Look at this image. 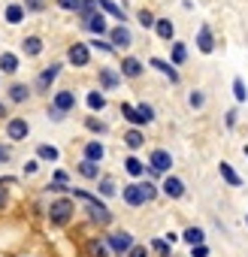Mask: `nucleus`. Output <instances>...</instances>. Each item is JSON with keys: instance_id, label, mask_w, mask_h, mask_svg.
I'll use <instances>...</instances> for the list:
<instances>
[{"instance_id": "obj_46", "label": "nucleus", "mask_w": 248, "mask_h": 257, "mask_svg": "<svg viewBox=\"0 0 248 257\" xmlns=\"http://www.w3.org/2000/svg\"><path fill=\"white\" fill-rule=\"evenodd\" d=\"M79 4H82V0H58V7L70 10V13H79Z\"/></svg>"}, {"instance_id": "obj_20", "label": "nucleus", "mask_w": 248, "mask_h": 257, "mask_svg": "<svg viewBox=\"0 0 248 257\" xmlns=\"http://www.w3.org/2000/svg\"><path fill=\"white\" fill-rule=\"evenodd\" d=\"M94 4L100 7V13H109V16H112V19H118L121 25L128 22V16H124V10H121V7H115L112 0H94Z\"/></svg>"}, {"instance_id": "obj_7", "label": "nucleus", "mask_w": 248, "mask_h": 257, "mask_svg": "<svg viewBox=\"0 0 248 257\" xmlns=\"http://www.w3.org/2000/svg\"><path fill=\"white\" fill-rule=\"evenodd\" d=\"M67 61H70L73 67H88V61H91V49H88L85 43H73V46L67 49Z\"/></svg>"}, {"instance_id": "obj_33", "label": "nucleus", "mask_w": 248, "mask_h": 257, "mask_svg": "<svg viewBox=\"0 0 248 257\" xmlns=\"http://www.w3.org/2000/svg\"><path fill=\"white\" fill-rule=\"evenodd\" d=\"M88 109L91 112H103L106 109V97L100 91H88Z\"/></svg>"}, {"instance_id": "obj_19", "label": "nucleus", "mask_w": 248, "mask_h": 257, "mask_svg": "<svg viewBox=\"0 0 248 257\" xmlns=\"http://www.w3.org/2000/svg\"><path fill=\"white\" fill-rule=\"evenodd\" d=\"M155 31H158V37H161L164 43H173V40H176V28H173V19H158V22H155Z\"/></svg>"}, {"instance_id": "obj_34", "label": "nucleus", "mask_w": 248, "mask_h": 257, "mask_svg": "<svg viewBox=\"0 0 248 257\" xmlns=\"http://www.w3.org/2000/svg\"><path fill=\"white\" fill-rule=\"evenodd\" d=\"M143 143H146V137L140 134V131H128V134H124V146H128V149H143Z\"/></svg>"}, {"instance_id": "obj_36", "label": "nucleus", "mask_w": 248, "mask_h": 257, "mask_svg": "<svg viewBox=\"0 0 248 257\" xmlns=\"http://www.w3.org/2000/svg\"><path fill=\"white\" fill-rule=\"evenodd\" d=\"M188 103H191L194 109H203V106H206V94H203V91H191V97H188Z\"/></svg>"}, {"instance_id": "obj_50", "label": "nucleus", "mask_w": 248, "mask_h": 257, "mask_svg": "<svg viewBox=\"0 0 248 257\" xmlns=\"http://www.w3.org/2000/svg\"><path fill=\"white\" fill-rule=\"evenodd\" d=\"M164 239H167V242H170V245H176V242H179V239H182V236H179V233H173V230H170V233H164Z\"/></svg>"}, {"instance_id": "obj_18", "label": "nucleus", "mask_w": 248, "mask_h": 257, "mask_svg": "<svg viewBox=\"0 0 248 257\" xmlns=\"http://www.w3.org/2000/svg\"><path fill=\"white\" fill-rule=\"evenodd\" d=\"M149 251H152L155 257H176V254H173V245H170L164 236H155V239L149 242Z\"/></svg>"}, {"instance_id": "obj_53", "label": "nucleus", "mask_w": 248, "mask_h": 257, "mask_svg": "<svg viewBox=\"0 0 248 257\" xmlns=\"http://www.w3.org/2000/svg\"><path fill=\"white\" fill-rule=\"evenodd\" d=\"M0 115H7V109H4V103H0Z\"/></svg>"}, {"instance_id": "obj_39", "label": "nucleus", "mask_w": 248, "mask_h": 257, "mask_svg": "<svg viewBox=\"0 0 248 257\" xmlns=\"http://www.w3.org/2000/svg\"><path fill=\"white\" fill-rule=\"evenodd\" d=\"M121 115L128 118L131 124H137V106H131V103H121Z\"/></svg>"}, {"instance_id": "obj_28", "label": "nucleus", "mask_w": 248, "mask_h": 257, "mask_svg": "<svg viewBox=\"0 0 248 257\" xmlns=\"http://www.w3.org/2000/svg\"><path fill=\"white\" fill-rule=\"evenodd\" d=\"M76 170H79V176H82V179H91V182H94V179H100V164L82 161V164H79Z\"/></svg>"}, {"instance_id": "obj_2", "label": "nucleus", "mask_w": 248, "mask_h": 257, "mask_svg": "<svg viewBox=\"0 0 248 257\" xmlns=\"http://www.w3.org/2000/svg\"><path fill=\"white\" fill-rule=\"evenodd\" d=\"M103 242H106V248H109L112 257H128L134 251V245H137V239H134L131 230H106Z\"/></svg>"}, {"instance_id": "obj_24", "label": "nucleus", "mask_w": 248, "mask_h": 257, "mask_svg": "<svg viewBox=\"0 0 248 257\" xmlns=\"http://www.w3.org/2000/svg\"><path fill=\"white\" fill-rule=\"evenodd\" d=\"M22 52H25L28 58H37V55L43 52V40H40V37H25V40H22Z\"/></svg>"}, {"instance_id": "obj_17", "label": "nucleus", "mask_w": 248, "mask_h": 257, "mask_svg": "<svg viewBox=\"0 0 248 257\" xmlns=\"http://www.w3.org/2000/svg\"><path fill=\"white\" fill-rule=\"evenodd\" d=\"M149 67H155L158 73H164L167 79H173V85L179 82V70H176V67H173L170 61H164V58H152V61H149Z\"/></svg>"}, {"instance_id": "obj_22", "label": "nucleus", "mask_w": 248, "mask_h": 257, "mask_svg": "<svg viewBox=\"0 0 248 257\" xmlns=\"http://www.w3.org/2000/svg\"><path fill=\"white\" fill-rule=\"evenodd\" d=\"M85 28H88L91 34L103 37V34H106V16H103V13H94L91 19H85Z\"/></svg>"}, {"instance_id": "obj_1", "label": "nucleus", "mask_w": 248, "mask_h": 257, "mask_svg": "<svg viewBox=\"0 0 248 257\" xmlns=\"http://www.w3.org/2000/svg\"><path fill=\"white\" fill-rule=\"evenodd\" d=\"M46 218H49V224L58 227V230L70 227L73 218H76V200H73L70 194H67V197H55V200L49 203V209H46Z\"/></svg>"}, {"instance_id": "obj_48", "label": "nucleus", "mask_w": 248, "mask_h": 257, "mask_svg": "<svg viewBox=\"0 0 248 257\" xmlns=\"http://www.w3.org/2000/svg\"><path fill=\"white\" fill-rule=\"evenodd\" d=\"M37 170H40V164H37V161H28V164H25V176H34Z\"/></svg>"}, {"instance_id": "obj_27", "label": "nucleus", "mask_w": 248, "mask_h": 257, "mask_svg": "<svg viewBox=\"0 0 248 257\" xmlns=\"http://www.w3.org/2000/svg\"><path fill=\"white\" fill-rule=\"evenodd\" d=\"M19 70V58L13 55V52H4L0 55V73H7V76H13Z\"/></svg>"}, {"instance_id": "obj_32", "label": "nucleus", "mask_w": 248, "mask_h": 257, "mask_svg": "<svg viewBox=\"0 0 248 257\" xmlns=\"http://www.w3.org/2000/svg\"><path fill=\"white\" fill-rule=\"evenodd\" d=\"M100 82H103V88H106V91H115L121 79H118V76H115L112 70H106V67H100Z\"/></svg>"}, {"instance_id": "obj_26", "label": "nucleus", "mask_w": 248, "mask_h": 257, "mask_svg": "<svg viewBox=\"0 0 248 257\" xmlns=\"http://www.w3.org/2000/svg\"><path fill=\"white\" fill-rule=\"evenodd\" d=\"M124 170H128L134 179H140V176H146V164L137 158V155H131V158H124Z\"/></svg>"}, {"instance_id": "obj_16", "label": "nucleus", "mask_w": 248, "mask_h": 257, "mask_svg": "<svg viewBox=\"0 0 248 257\" xmlns=\"http://www.w3.org/2000/svg\"><path fill=\"white\" fill-rule=\"evenodd\" d=\"M185 61H188V46L179 43V40H173V43H170V64H173V67H182Z\"/></svg>"}, {"instance_id": "obj_43", "label": "nucleus", "mask_w": 248, "mask_h": 257, "mask_svg": "<svg viewBox=\"0 0 248 257\" xmlns=\"http://www.w3.org/2000/svg\"><path fill=\"white\" fill-rule=\"evenodd\" d=\"M191 257H212V248H209L206 242H203V245H194V248H191Z\"/></svg>"}, {"instance_id": "obj_45", "label": "nucleus", "mask_w": 248, "mask_h": 257, "mask_svg": "<svg viewBox=\"0 0 248 257\" xmlns=\"http://www.w3.org/2000/svg\"><path fill=\"white\" fill-rule=\"evenodd\" d=\"M128 257H152V251H149V245H140V242H137L134 251H131Z\"/></svg>"}, {"instance_id": "obj_4", "label": "nucleus", "mask_w": 248, "mask_h": 257, "mask_svg": "<svg viewBox=\"0 0 248 257\" xmlns=\"http://www.w3.org/2000/svg\"><path fill=\"white\" fill-rule=\"evenodd\" d=\"M149 167H152L158 176H164V173L173 170V155H170L167 149H155V152L149 155Z\"/></svg>"}, {"instance_id": "obj_15", "label": "nucleus", "mask_w": 248, "mask_h": 257, "mask_svg": "<svg viewBox=\"0 0 248 257\" xmlns=\"http://www.w3.org/2000/svg\"><path fill=\"white\" fill-rule=\"evenodd\" d=\"M218 173H221V179H224L230 188H242V185H245V182H242V176H239L227 161H221V164H218Z\"/></svg>"}, {"instance_id": "obj_40", "label": "nucleus", "mask_w": 248, "mask_h": 257, "mask_svg": "<svg viewBox=\"0 0 248 257\" xmlns=\"http://www.w3.org/2000/svg\"><path fill=\"white\" fill-rule=\"evenodd\" d=\"M85 124H88V131H94V134H106V124L97 121V118H85Z\"/></svg>"}, {"instance_id": "obj_31", "label": "nucleus", "mask_w": 248, "mask_h": 257, "mask_svg": "<svg viewBox=\"0 0 248 257\" xmlns=\"http://www.w3.org/2000/svg\"><path fill=\"white\" fill-rule=\"evenodd\" d=\"M88 257H112V254H109V248H106L103 239H91L88 242Z\"/></svg>"}, {"instance_id": "obj_11", "label": "nucleus", "mask_w": 248, "mask_h": 257, "mask_svg": "<svg viewBox=\"0 0 248 257\" xmlns=\"http://www.w3.org/2000/svg\"><path fill=\"white\" fill-rule=\"evenodd\" d=\"M197 49H200L203 55H212V52H215V37H212L209 25H200V31H197Z\"/></svg>"}, {"instance_id": "obj_38", "label": "nucleus", "mask_w": 248, "mask_h": 257, "mask_svg": "<svg viewBox=\"0 0 248 257\" xmlns=\"http://www.w3.org/2000/svg\"><path fill=\"white\" fill-rule=\"evenodd\" d=\"M25 13H40V10H46V0H25Z\"/></svg>"}, {"instance_id": "obj_8", "label": "nucleus", "mask_w": 248, "mask_h": 257, "mask_svg": "<svg viewBox=\"0 0 248 257\" xmlns=\"http://www.w3.org/2000/svg\"><path fill=\"white\" fill-rule=\"evenodd\" d=\"M52 106L58 109V112H73L76 109V94L70 91V88H64V91H55V97H52Z\"/></svg>"}, {"instance_id": "obj_49", "label": "nucleus", "mask_w": 248, "mask_h": 257, "mask_svg": "<svg viewBox=\"0 0 248 257\" xmlns=\"http://www.w3.org/2000/svg\"><path fill=\"white\" fill-rule=\"evenodd\" d=\"M49 118H52V121H64V112H58L55 106H49Z\"/></svg>"}, {"instance_id": "obj_30", "label": "nucleus", "mask_w": 248, "mask_h": 257, "mask_svg": "<svg viewBox=\"0 0 248 257\" xmlns=\"http://www.w3.org/2000/svg\"><path fill=\"white\" fill-rule=\"evenodd\" d=\"M37 158H40V161H49V164H55V161L61 158V152H58L55 146H49V143H43V146L37 149Z\"/></svg>"}, {"instance_id": "obj_9", "label": "nucleus", "mask_w": 248, "mask_h": 257, "mask_svg": "<svg viewBox=\"0 0 248 257\" xmlns=\"http://www.w3.org/2000/svg\"><path fill=\"white\" fill-rule=\"evenodd\" d=\"M109 40H112V49H128L134 43V34L124 28V25H118V28L109 31Z\"/></svg>"}, {"instance_id": "obj_23", "label": "nucleus", "mask_w": 248, "mask_h": 257, "mask_svg": "<svg viewBox=\"0 0 248 257\" xmlns=\"http://www.w3.org/2000/svg\"><path fill=\"white\" fill-rule=\"evenodd\" d=\"M118 194V188H115V179L112 176H103V179H97V197H115Z\"/></svg>"}, {"instance_id": "obj_54", "label": "nucleus", "mask_w": 248, "mask_h": 257, "mask_svg": "<svg viewBox=\"0 0 248 257\" xmlns=\"http://www.w3.org/2000/svg\"><path fill=\"white\" fill-rule=\"evenodd\" d=\"M245 227H248V212H245Z\"/></svg>"}, {"instance_id": "obj_29", "label": "nucleus", "mask_w": 248, "mask_h": 257, "mask_svg": "<svg viewBox=\"0 0 248 257\" xmlns=\"http://www.w3.org/2000/svg\"><path fill=\"white\" fill-rule=\"evenodd\" d=\"M152 121H155V106L140 103L137 106V124H152Z\"/></svg>"}, {"instance_id": "obj_37", "label": "nucleus", "mask_w": 248, "mask_h": 257, "mask_svg": "<svg viewBox=\"0 0 248 257\" xmlns=\"http://www.w3.org/2000/svg\"><path fill=\"white\" fill-rule=\"evenodd\" d=\"M13 179H0V212H4L7 209V203H10V191L4 188V185H10Z\"/></svg>"}, {"instance_id": "obj_44", "label": "nucleus", "mask_w": 248, "mask_h": 257, "mask_svg": "<svg viewBox=\"0 0 248 257\" xmlns=\"http://www.w3.org/2000/svg\"><path fill=\"white\" fill-rule=\"evenodd\" d=\"M67 182H70V176H67L64 170H55V173H52V185H64V188H67Z\"/></svg>"}, {"instance_id": "obj_12", "label": "nucleus", "mask_w": 248, "mask_h": 257, "mask_svg": "<svg viewBox=\"0 0 248 257\" xmlns=\"http://www.w3.org/2000/svg\"><path fill=\"white\" fill-rule=\"evenodd\" d=\"M82 152H85V161H91V164H103V158H106V146L97 140H88Z\"/></svg>"}, {"instance_id": "obj_42", "label": "nucleus", "mask_w": 248, "mask_h": 257, "mask_svg": "<svg viewBox=\"0 0 248 257\" xmlns=\"http://www.w3.org/2000/svg\"><path fill=\"white\" fill-rule=\"evenodd\" d=\"M91 49H97V52H103V55H112L115 49H112V43H100V37L97 40H91Z\"/></svg>"}, {"instance_id": "obj_3", "label": "nucleus", "mask_w": 248, "mask_h": 257, "mask_svg": "<svg viewBox=\"0 0 248 257\" xmlns=\"http://www.w3.org/2000/svg\"><path fill=\"white\" fill-rule=\"evenodd\" d=\"M121 200H124V206H131V209H143V206L149 203V200H146V188H143V182H131V185H124Z\"/></svg>"}, {"instance_id": "obj_6", "label": "nucleus", "mask_w": 248, "mask_h": 257, "mask_svg": "<svg viewBox=\"0 0 248 257\" xmlns=\"http://www.w3.org/2000/svg\"><path fill=\"white\" fill-rule=\"evenodd\" d=\"M28 134H31L28 118H10V121H7V137H10L13 143H25Z\"/></svg>"}, {"instance_id": "obj_47", "label": "nucleus", "mask_w": 248, "mask_h": 257, "mask_svg": "<svg viewBox=\"0 0 248 257\" xmlns=\"http://www.w3.org/2000/svg\"><path fill=\"white\" fill-rule=\"evenodd\" d=\"M143 188H146V200H149V203H152V200H158V194H161V191H158L152 182H143Z\"/></svg>"}, {"instance_id": "obj_13", "label": "nucleus", "mask_w": 248, "mask_h": 257, "mask_svg": "<svg viewBox=\"0 0 248 257\" xmlns=\"http://www.w3.org/2000/svg\"><path fill=\"white\" fill-rule=\"evenodd\" d=\"M182 242H185L188 248L203 245V242H206V230H203V227H197V224H191V227H185V230H182Z\"/></svg>"}, {"instance_id": "obj_52", "label": "nucleus", "mask_w": 248, "mask_h": 257, "mask_svg": "<svg viewBox=\"0 0 248 257\" xmlns=\"http://www.w3.org/2000/svg\"><path fill=\"white\" fill-rule=\"evenodd\" d=\"M233 124H236V109L227 112V127H233Z\"/></svg>"}, {"instance_id": "obj_51", "label": "nucleus", "mask_w": 248, "mask_h": 257, "mask_svg": "<svg viewBox=\"0 0 248 257\" xmlns=\"http://www.w3.org/2000/svg\"><path fill=\"white\" fill-rule=\"evenodd\" d=\"M7 161H10V152H7V149H4V146H0V167H4V164H7Z\"/></svg>"}, {"instance_id": "obj_21", "label": "nucleus", "mask_w": 248, "mask_h": 257, "mask_svg": "<svg viewBox=\"0 0 248 257\" xmlns=\"http://www.w3.org/2000/svg\"><path fill=\"white\" fill-rule=\"evenodd\" d=\"M25 16H28V13H25V7H22V4H10V7H7V13H4L7 25H22V22H25Z\"/></svg>"}, {"instance_id": "obj_14", "label": "nucleus", "mask_w": 248, "mask_h": 257, "mask_svg": "<svg viewBox=\"0 0 248 257\" xmlns=\"http://www.w3.org/2000/svg\"><path fill=\"white\" fill-rule=\"evenodd\" d=\"M58 76H61V64H52V67H46V70L37 76V88H40V91H49V88H52V82H55Z\"/></svg>"}, {"instance_id": "obj_35", "label": "nucleus", "mask_w": 248, "mask_h": 257, "mask_svg": "<svg viewBox=\"0 0 248 257\" xmlns=\"http://www.w3.org/2000/svg\"><path fill=\"white\" fill-rule=\"evenodd\" d=\"M233 97H236L239 103H245V100H248V88H245L242 76H236V79H233Z\"/></svg>"}, {"instance_id": "obj_10", "label": "nucleus", "mask_w": 248, "mask_h": 257, "mask_svg": "<svg viewBox=\"0 0 248 257\" xmlns=\"http://www.w3.org/2000/svg\"><path fill=\"white\" fill-rule=\"evenodd\" d=\"M143 61L140 58H134V55H128V58H124L121 61V76H128V79H140L143 76Z\"/></svg>"}, {"instance_id": "obj_41", "label": "nucleus", "mask_w": 248, "mask_h": 257, "mask_svg": "<svg viewBox=\"0 0 248 257\" xmlns=\"http://www.w3.org/2000/svg\"><path fill=\"white\" fill-rule=\"evenodd\" d=\"M137 19H140V25H143V28H155V22H158V19H155V16L149 13V10H143V13H140Z\"/></svg>"}, {"instance_id": "obj_25", "label": "nucleus", "mask_w": 248, "mask_h": 257, "mask_svg": "<svg viewBox=\"0 0 248 257\" xmlns=\"http://www.w3.org/2000/svg\"><path fill=\"white\" fill-rule=\"evenodd\" d=\"M10 100H13V103H28V100H31V88H28L25 82H16V85L10 88Z\"/></svg>"}, {"instance_id": "obj_5", "label": "nucleus", "mask_w": 248, "mask_h": 257, "mask_svg": "<svg viewBox=\"0 0 248 257\" xmlns=\"http://www.w3.org/2000/svg\"><path fill=\"white\" fill-rule=\"evenodd\" d=\"M161 194H164L167 200H182V197L188 194V185H185L179 176H167L164 185H161Z\"/></svg>"}]
</instances>
